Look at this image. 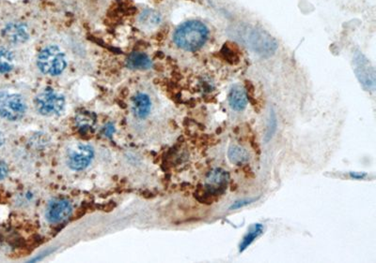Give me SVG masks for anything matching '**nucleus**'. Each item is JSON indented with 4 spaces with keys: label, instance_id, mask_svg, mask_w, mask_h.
<instances>
[{
    "label": "nucleus",
    "instance_id": "obj_9",
    "mask_svg": "<svg viewBox=\"0 0 376 263\" xmlns=\"http://www.w3.org/2000/svg\"><path fill=\"white\" fill-rule=\"evenodd\" d=\"M73 212L71 202L65 199H55L48 204L45 216L52 224L60 223L67 220Z\"/></svg>",
    "mask_w": 376,
    "mask_h": 263
},
{
    "label": "nucleus",
    "instance_id": "obj_1",
    "mask_svg": "<svg viewBox=\"0 0 376 263\" xmlns=\"http://www.w3.org/2000/svg\"><path fill=\"white\" fill-rule=\"evenodd\" d=\"M209 28L199 20H189L179 25L173 34L176 46L186 52H196L203 47L209 38Z\"/></svg>",
    "mask_w": 376,
    "mask_h": 263
},
{
    "label": "nucleus",
    "instance_id": "obj_23",
    "mask_svg": "<svg viewBox=\"0 0 376 263\" xmlns=\"http://www.w3.org/2000/svg\"><path fill=\"white\" fill-rule=\"evenodd\" d=\"M114 132H115V128H114V125H112V124H108V125L105 126L104 133H105L106 136L110 137Z\"/></svg>",
    "mask_w": 376,
    "mask_h": 263
},
{
    "label": "nucleus",
    "instance_id": "obj_15",
    "mask_svg": "<svg viewBox=\"0 0 376 263\" xmlns=\"http://www.w3.org/2000/svg\"><path fill=\"white\" fill-rule=\"evenodd\" d=\"M15 57L12 51L0 46V74H7L14 68Z\"/></svg>",
    "mask_w": 376,
    "mask_h": 263
},
{
    "label": "nucleus",
    "instance_id": "obj_16",
    "mask_svg": "<svg viewBox=\"0 0 376 263\" xmlns=\"http://www.w3.org/2000/svg\"><path fill=\"white\" fill-rule=\"evenodd\" d=\"M228 157L232 164L242 165L249 162V154L248 151L238 145H231L228 151Z\"/></svg>",
    "mask_w": 376,
    "mask_h": 263
},
{
    "label": "nucleus",
    "instance_id": "obj_22",
    "mask_svg": "<svg viewBox=\"0 0 376 263\" xmlns=\"http://www.w3.org/2000/svg\"><path fill=\"white\" fill-rule=\"evenodd\" d=\"M8 173H9L8 165L2 158H0V180H3L4 178H6Z\"/></svg>",
    "mask_w": 376,
    "mask_h": 263
},
{
    "label": "nucleus",
    "instance_id": "obj_14",
    "mask_svg": "<svg viewBox=\"0 0 376 263\" xmlns=\"http://www.w3.org/2000/svg\"><path fill=\"white\" fill-rule=\"evenodd\" d=\"M263 232V225L260 223L252 224L249 227L248 232L244 236L242 242L239 244V252L242 253L246 249H248L251 244L255 241L259 236H261V233Z\"/></svg>",
    "mask_w": 376,
    "mask_h": 263
},
{
    "label": "nucleus",
    "instance_id": "obj_20",
    "mask_svg": "<svg viewBox=\"0 0 376 263\" xmlns=\"http://www.w3.org/2000/svg\"><path fill=\"white\" fill-rule=\"evenodd\" d=\"M277 116L274 112L270 114V119L268 121L267 129H266V135H265V142L267 143L271 138L274 136L275 132L277 130Z\"/></svg>",
    "mask_w": 376,
    "mask_h": 263
},
{
    "label": "nucleus",
    "instance_id": "obj_24",
    "mask_svg": "<svg viewBox=\"0 0 376 263\" xmlns=\"http://www.w3.org/2000/svg\"><path fill=\"white\" fill-rule=\"evenodd\" d=\"M367 176V173L365 172H350V177L353 179H357V180H361L364 179L365 177Z\"/></svg>",
    "mask_w": 376,
    "mask_h": 263
},
{
    "label": "nucleus",
    "instance_id": "obj_7",
    "mask_svg": "<svg viewBox=\"0 0 376 263\" xmlns=\"http://www.w3.org/2000/svg\"><path fill=\"white\" fill-rule=\"evenodd\" d=\"M94 157L93 148L89 144H77L68 152L67 165L74 170L85 169Z\"/></svg>",
    "mask_w": 376,
    "mask_h": 263
},
{
    "label": "nucleus",
    "instance_id": "obj_12",
    "mask_svg": "<svg viewBox=\"0 0 376 263\" xmlns=\"http://www.w3.org/2000/svg\"><path fill=\"white\" fill-rule=\"evenodd\" d=\"M152 101L148 95L138 93L132 100V111L139 119H145L151 113Z\"/></svg>",
    "mask_w": 376,
    "mask_h": 263
},
{
    "label": "nucleus",
    "instance_id": "obj_2",
    "mask_svg": "<svg viewBox=\"0 0 376 263\" xmlns=\"http://www.w3.org/2000/svg\"><path fill=\"white\" fill-rule=\"evenodd\" d=\"M236 30L239 32L238 38L261 57H270L278 49L277 41L262 29L245 25Z\"/></svg>",
    "mask_w": 376,
    "mask_h": 263
},
{
    "label": "nucleus",
    "instance_id": "obj_21",
    "mask_svg": "<svg viewBox=\"0 0 376 263\" xmlns=\"http://www.w3.org/2000/svg\"><path fill=\"white\" fill-rule=\"evenodd\" d=\"M256 199H244V200H239V201H236L235 202H233L230 206V210H237V209H240L242 207L247 206L250 203H252L253 201H255Z\"/></svg>",
    "mask_w": 376,
    "mask_h": 263
},
{
    "label": "nucleus",
    "instance_id": "obj_6",
    "mask_svg": "<svg viewBox=\"0 0 376 263\" xmlns=\"http://www.w3.org/2000/svg\"><path fill=\"white\" fill-rule=\"evenodd\" d=\"M354 71L358 81L365 89L374 91L375 89V71L370 61L360 52H356L353 58Z\"/></svg>",
    "mask_w": 376,
    "mask_h": 263
},
{
    "label": "nucleus",
    "instance_id": "obj_18",
    "mask_svg": "<svg viewBox=\"0 0 376 263\" xmlns=\"http://www.w3.org/2000/svg\"><path fill=\"white\" fill-rule=\"evenodd\" d=\"M77 125L80 130L89 132L96 123L95 115L89 112L80 113L77 116Z\"/></svg>",
    "mask_w": 376,
    "mask_h": 263
},
{
    "label": "nucleus",
    "instance_id": "obj_19",
    "mask_svg": "<svg viewBox=\"0 0 376 263\" xmlns=\"http://www.w3.org/2000/svg\"><path fill=\"white\" fill-rule=\"evenodd\" d=\"M220 53L224 58L231 64H234L235 61L236 62L239 61V53L236 50L235 44L230 42L224 44Z\"/></svg>",
    "mask_w": 376,
    "mask_h": 263
},
{
    "label": "nucleus",
    "instance_id": "obj_17",
    "mask_svg": "<svg viewBox=\"0 0 376 263\" xmlns=\"http://www.w3.org/2000/svg\"><path fill=\"white\" fill-rule=\"evenodd\" d=\"M161 22V15L152 9L145 10L140 16V24L142 27L152 28L158 25Z\"/></svg>",
    "mask_w": 376,
    "mask_h": 263
},
{
    "label": "nucleus",
    "instance_id": "obj_8",
    "mask_svg": "<svg viewBox=\"0 0 376 263\" xmlns=\"http://www.w3.org/2000/svg\"><path fill=\"white\" fill-rule=\"evenodd\" d=\"M230 176L228 171L222 169H215L208 174L205 185V196L216 198L222 194L227 188Z\"/></svg>",
    "mask_w": 376,
    "mask_h": 263
},
{
    "label": "nucleus",
    "instance_id": "obj_4",
    "mask_svg": "<svg viewBox=\"0 0 376 263\" xmlns=\"http://www.w3.org/2000/svg\"><path fill=\"white\" fill-rule=\"evenodd\" d=\"M65 98L52 88H46L35 98L34 105L40 114L56 116L63 112Z\"/></svg>",
    "mask_w": 376,
    "mask_h": 263
},
{
    "label": "nucleus",
    "instance_id": "obj_11",
    "mask_svg": "<svg viewBox=\"0 0 376 263\" xmlns=\"http://www.w3.org/2000/svg\"><path fill=\"white\" fill-rule=\"evenodd\" d=\"M228 101L230 108L235 112H243L249 103L246 89L240 84H234L230 88Z\"/></svg>",
    "mask_w": 376,
    "mask_h": 263
},
{
    "label": "nucleus",
    "instance_id": "obj_5",
    "mask_svg": "<svg viewBox=\"0 0 376 263\" xmlns=\"http://www.w3.org/2000/svg\"><path fill=\"white\" fill-rule=\"evenodd\" d=\"M26 112V101L18 94L0 92V117L8 121L22 119Z\"/></svg>",
    "mask_w": 376,
    "mask_h": 263
},
{
    "label": "nucleus",
    "instance_id": "obj_3",
    "mask_svg": "<svg viewBox=\"0 0 376 263\" xmlns=\"http://www.w3.org/2000/svg\"><path fill=\"white\" fill-rule=\"evenodd\" d=\"M37 66L45 75L58 76L66 69L67 60L65 54L58 46L49 45L40 52Z\"/></svg>",
    "mask_w": 376,
    "mask_h": 263
},
{
    "label": "nucleus",
    "instance_id": "obj_25",
    "mask_svg": "<svg viewBox=\"0 0 376 263\" xmlns=\"http://www.w3.org/2000/svg\"><path fill=\"white\" fill-rule=\"evenodd\" d=\"M3 144H4V137H3V134L0 132V146Z\"/></svg>",
    "mask_w": 376,
    "mask_h": 263
},
{
    "label": "nucleus",
    "instance_id": "obj_10",
    "mask_svg": "<svg viewBox=\"0 0 376 263\" xmlns=\"http://www.w3.org/2000/svg\"><path fill=\"white\" fill-rule=\"evenodd\" d=\"M1 36L2 38H5L9 43L14 45L25 43L29 38L26 25L20 22L8 23L2 28Z\"/></svg>",
    "mask_w": 376,
    "mask_h": 263
},
{
    "label": "nucleus",
    "instance_id": "obj_13",
    "mask_svg": "<svg viewBox=\"0 0 376 263\" xmlns=\"http://www.w3.org/2000/svg\"><path fill=\"white\" fill-rule=\"evenodd\" d=\"M152 60L148 55L141 52L132 53L126 59V66L129 69L146 70L152 68Z\"/></svg>",
    "mask_w": 376,
    "mask_h": 263
}]
</instances>
